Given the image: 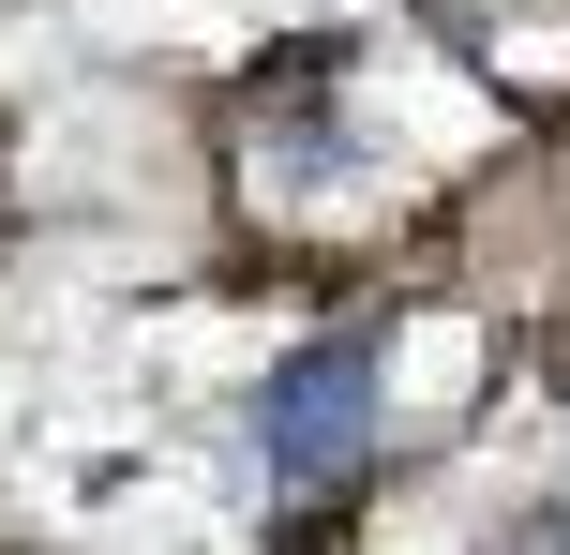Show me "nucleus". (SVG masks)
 Returning a JSON list of instances; mask_svg holds the SVG:
<instances>
[{"label": "nucleus", "mask_w": 570, "mask_h": 555, "mask_svg": "<svg viewBox=\"0 0 570 555\" xmlns=\"http://www.w3.org/2000/svg\"><path fill=\"white\" fill-rule=\"evenodd\" d=\"M240 466L256 496H331V480L375 466V346L331 330V346H285L256 390H240Z\"/></svg>", "instance_id": "f257e3e1"}, {"label": "nucleus", "mask_w": 570, "mask_h": 555, "mask_svg": "<svg viewBox=\"0 0 570 555\" xmlns=\"http://www.w3.org/2000/svg\"><path fill=\"white\" fill-rule=\"evenodd\" d=\"M541 555H570V526H541Z\"/></svg>", "instance_id": "f03ea898"}]
</instances>
